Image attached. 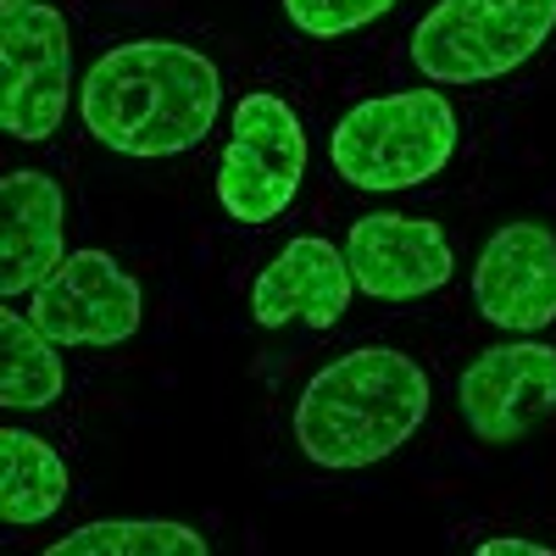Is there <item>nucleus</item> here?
<instances>
[{
	"instance_id": "nucleus-12",
	"label": "nucleus",
	"mask_w": 556,
	"mask_h": 556,
	"mask_svg": "<svg viewBox=\"0 0 556 556\" xmlns=\"http://www.w3.org/2000/svg\"><path fill=\"white\" fill-rule=\"evenodd\" d=\"M67 195L51 173H7L0 178V295H34L62 267Z\"/></svg>"
},
{
	"instance_id": "nucleus-14",
	"label": "nucleus",
	"mask_w": 556,
	"mask_h": 556,
	"mask_svg": "<svg viewBox=\"0 0 556 556\" xmlns=\"http://www.w3.org/2000/svg\"><path fill=\"white\" fill-rule=\"evenodd\" d=\"M67 384L62 345L23 312H0V406L39 412Z\"/></svg>"
},
{
	"instance_id": "nucleus-6",
	"label": "nucleus",
	"mask_w": 556,
	"mask_h": 556,
	"mask_svg": "<svg viewBox=\"0 0 556 556\" xmlns=\"http://www.w3.org/2000/svg\"><path fill=\"white\" fill-rule=\"evenodd\" d=\"M0 128L12 139H51L67 117L73 89V34L56 7H17L0 12Z\"/></svg>"
},
{
	"instance_id": "nucleus-2",
	"label": "nucleus",
	"mask_w": 556,
	"mask_h": 556,
	"mask_svg": "<svg viewBox=\"0 0 556 556\" xmlns=\"http://www.w3.org/2000/svg\"><path fill=\"white\" fill-rule=\"evenodd\" d=\"M429 374L390 345H362L317 367L295 401V445L317 468H374L429 417Z\"/></svg>"
},
{
	"instance_id": "nucleus-3",
	"label": "nucleus",
	"mask_w": 556,
	"mask_h": 556,
	"mask_svg": "<svg viewBox=\"0 0 556 556\" xmlns=\"http://www.w3.org/2000/svg\"><path fill=\"white\" fill-rule=\"evenodd\" d=\"M456 151V112L440 89H395V96L356 101L334 134V173L356 190H412L434 178Z\"/></svg>"
},
{
	"instance_id": "nucleus-11",
	"label": "nucleus",
	"mask_w": 556,
	"mask_h": 556,
	"mask_svg": "<svg viewBox=\"0 0 556 556\" xmlns=\"http://www.w3.org/2000/svg\"><path fill=\"white\" fill-rule=\"evenodd\" d=\"M351 290H356V278H351L345 251H334L317 235H301L262 267L256 290H251V317L262 329H285V323L334 329L340 312L351 306Z\"/></svg>"
},
{
	"instance_id": "nucleus-7",
	"label": "nucleus",
	"mask_w": 556,
	"mask_h": 556,
	"mask_svg": "<svg viewBox=\"0 0 556 556\" xmlns=\"http://www.w3.org/2000/svg\"><path fill=\"white\" fill-rule=\"evenodd\" d=\"M462 424L484 445H518L545 417H556V345L513 340L490 345L456 379Z\"/></svg>"
},
{
	"instance_id": "nucleus-13",
	"label": "nucleus",
	"mask_w": 556,
	"mask_h": 556,
	"mask_svg": "<svg viewBox=\"0 0 556 556\" xmlns=\"http://www.w3.org/2000/svg\"><path fill=\"white\" fill-rule=\"evenodd\" d=\"M67 490L73 479L56 445H45L39 434H23V429H0V518L12 529H34L45 518H56Z\"/></svg>"
},
{
	"instance_id": "nucleus-9",
	"label": "nucleus",
	"mask_w": 556,
	"mask_h": 556,
	"mask_svg": "<svg viewBox=\"0 0 556 556\" xmlns=\"http://www.w3.org/2000/svg\"><path fill=\"white\" fill-rule=\"evenodd\" d=\"M473 301L506 334H540L556 323V235L545 223H506L473 262Z\"/></svg>"
},
{
	"instance_id": "nucleus-16",
	"label": "nucleus",
	"mask_w": 556,
	"mask_h": 556,
	"mask_svg": "<svg viewBox=\"0 0 556 556\" xmlns=\"http://www.w3.org/2000/svg\"><path fill=\"white\" fill-rule=\"evenodd\" d=\"M285 12L312 39H340V34H356L367 23H379L384 12H395V0H285Z\"/></svg>"
},
{
	"instance_id": "nucleus-15",
	"label": "nucleus",
	"mask_w": 556,
	"mask_h": 556,
	"mask_svg": "<svg viewBox=\"0 0 556 556\" xmlns=\"http://www.w3.org/2000/svg\"><path fill=\"white\" fill-rule=\"evenodd\" d=\"M206 551L212 545L190 523H156V518H106L51 540V556H206Z\"/></svg>"
},
{
	"instance_id": "nucleus-5",
	"label": "nucleus",
	"mask_w": 556,
	"mask_h": 556,
	"mask_svg": "<svg viewBox=\"0 0 556 556\" xmlns=\"http://www.w3.org/2000/svg\"><path fill=\"white\" fill-rule=\"evenodd\" d=\"M301 178H306L301 117L290 112V101L256 89V96L235 106V134H228L223 162H217V201L235 223L262 228L290 212Z\"/></svg>"
},
{
	"instance_id": "nucleus-1",
	"label": "nucleus",
	"mask_w": 556,
	"mask_h": 556,
	"mask_svg": "<svg viewBox=\"0 0 556 556\" xmlns=\"http://www.w3.org/2000/svg\"><path fill=\"white\" fill-rule=\"evenodd\" d=\"M78 112L101 146L123 156L195 151L223 112V73L178 39H128L84 73Z\"/></svg>"
},
{
	"instance_id": "nucleus-17",
	"label": "nucleus",
	"mask_w": 556,
	"mask_h": 556,
	"mask_svg": "<svg viewBox=\"0 0 556 556\" xmlns=\"http://www.w3.org/2000/svg\"><path fill=\"white\" fill-rule=\"evenodd\" d=\"M479 556H551V545H540V540H518V534H501V540H484Z\"/></svg>"
},
{
	"instance_id": "nucleus-8",
	"label": "nucleus",
	"mask_w": 556,
	"mask_h": 556,
	"mask_svg": "<svg viewBox=\"0 0 556 556\" xmlns=\"http://www.w3.org/2000/svg\"><path fill=\"white\" fill-rule=\"evenodd\" d=\"M28 317L62 351L67 345H123L139 329V317H146V295H139V278L117 267L106 251H73L34 290Z\"/></svg>"
},
{
	"instance_id": "nucleus-4",
	"label": "nucleus",
	"mask_w": 556,
	"mask_h": 556,
	"mask_svg": "<svg viewBox=\"0 0 556 556\" xmlns=\"http://www.w3.org/2000/svg\"><path fill=\"white\" fill-rule=\"evenodd\" d=\"M556 34V0H440L412 28V62L434 84H484L523 67Z\"/></svg>"
},
{
	"instance_id": "nucleus-10",
	"label": "nucleus",
	"mask_w": 556,
	"mask_h": 556,
	"mask_svg": "<svg viewBox=\"0 0 556 556\" xmlns=\"http://www.w3.org/2000/svg\"><path fill=\"white\" fill-rule=\"evenodd\" d=\"M345 262L356 290H367L374 301H417V295H434L456 256L445 228L429 217H406V212H367L351 223V240H345Z\"/></svg>"
},
{
	"instance_id": "nucleus-18",
	"label": "nucleus",
	"mask_w": 556,
	"mask_h": 556,
	"mask_svg": "<svg viewBox=\"0 0 556 556\" xmlns=\"http://www.w3.org/2000/svg\"><path fill=\"white\" fill-rule=\"evenodd\" d=\"M17 7H34V0H0V12H17Z\"/></svg>"
}]
</instances>
